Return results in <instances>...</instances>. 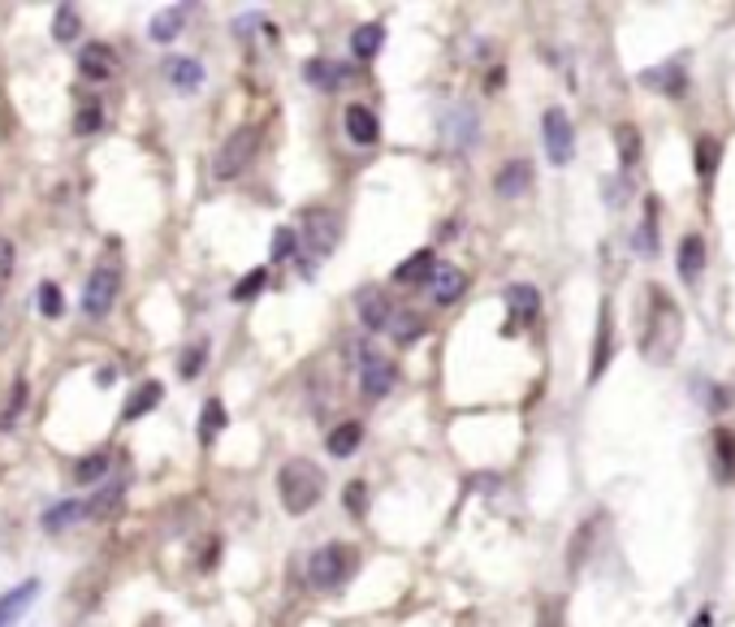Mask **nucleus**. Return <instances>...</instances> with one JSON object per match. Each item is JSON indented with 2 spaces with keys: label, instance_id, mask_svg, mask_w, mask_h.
<instances>
[{
  "label": "nucleus",
  "instance_id": "f257e3e1",
  "mask_svg": "<svg viewBox=\"0 0 735 627\" xmlns=\"http://www.w3.org/2000/svg\"><path fill=\"white\" fill-rule=\"evenodd\" d=\"M645 295H649V316L640 329V355L649 364H671L679 351V338H684V312L662 286H649Z\"/></svg>",
  "mask_w": 735,
  "mask_h": 627
},
{
  "label": "nucleus",
  "instance_id": "f03ea898",
  "mask_svg": "<svg viewBox=\"0 0 735 627\" xmlns=\"http://www.w3.org/2000/svg\"><path fill=\"white\" fill-rule=\"evenodd\" d=\"M277 494H281V507L290 515H308L320 494H325V471L308 464V459H290L286 468L277 471Z\"/></svg>",
  "mask_w": 735,
  "mask_h": 627
},
{
  "label": "nucleus",
  "instance_id": "7ed1b4c3",
  "mask_svg": "<svg viewBox=\"0 0 735 627\" xmlns=\"http://www.w3.org/2000/svg\"><path fill=\"white\" fill-rule=\"evenodd\" d=\"M256 148H260V126H238L230 139L221 143V152L212 157V178H217V182L238 178V173L251 165Z\"/></svg>",
  "mask_w": 735,
  "mask_h": 627
},
{
  "label": "nucleus",
  "instance_id": "20e7f679",
  "mask_svg": "<svg viewBox=\"0 0 735 627\" xmlns=\"http://www.w3.org/2000/svg\"><path fill=\"white\" fill-rule=\"evenodd\" d=\"M355 549L342 546V541H334V546H320L316 554L308 558V580L316 588H338L350 580V571H355Z\"/></svg>",
  "mask_w": 735,
  "mask_h": 627
},
{
  "label": "nucleus",
  "instance_id": "39448f33",
  "mask_svg": "<svg viewBox=\"0 0 735 627\" xmlns=\"http://www.w3.org/2000/svg\"><path fill=\"white\" fill-rule=\"evenodd\" d=\"M338 238H342V217L338 212H329V208L308 212V221H304V251H308L311 260H325L338 247Z\"/></svg>",
  "mask_w": 735,
  "mask_h": 627
},
{
  "label": "nucleus",
  "instance_id": "423d86ee",
  "mask_svg": "<svg viewBox=\"0 0 735 627\" xmlns=\"http://www.w3.org/2000/svg\"><path fill=\"white\" fill-rule=\"evenodd\" d=\"M117 290H121V269H117V265H100L96 273L87 277V290H82V312L105 316L117 303Z\"/></svg>",
  "mask_w": 735,
  "mask_h": 627
},
{
  "label": "nucleus",
  "instance_id": "0eeeda50",
  "mask_svg": "<svg viewBox=\"0 0 735 627\" xmlns=\"http://www.w3.org/2000/svg\"><path fill=\"white\" fill-rule=\"evenodd\" d=\"M542 135H545V152H549L554 165H567V160L576 157V130H572V121H567L563 109H545Z\"/></svg>",
  "mask_w": 735,
  "mask_h": 627
},
{
  "label": "nucleus",
  "instance_id": "6e6552de",
  "mask_svg": "<svg viewBox=\"0 0 735 627\" xmlns=\"http://www.w3.org/2000/svg\"><path fill=\"white\" fill-rule=\"evenodd\" d=\"M117 70V57L113 48H105V43H87L82 52H78V74L91 82H109Z\"/></svg>",
  "mask_w": 735,
  "mask_h": 627
},
{
  "label": "nucleus",
  "instance_id": "1a4fd4ad",
  "mask_svg": "<svg viewBox=\"0 0 735 627\" xmlns=\"http://www.w3.org/2000/svg\"><path fill=\"white\" fill-rule=\"evenodd\" d=\"M39 597V580H22L18 588H9V593H0V627H13L31 606H36Z\"/></svg>",
  "mask_w": 735,
  "mask_h": 627
},
{
  "label": "nucleus",
  "instance_id": "9d476101",
  "mask_svg": "<svg viewBox=\"0 0 735 627\" xmlns=\"http://www.w3.org/2000/svg\"><path fill=\"white\" fill-rule=\"evenodd\" d=\"M528 187H533V165L528 160H506L498 178H494V191L503 199H519Z\"/></svg>",
  "mask_w": 735,
  "mask_h": 627
},
{
  "label": "nucleus",
  "instance_id": "9b49d317",
  "mask_svg": "<svg viewBox=\"0 0 735 627\" xmlns=\"http://www.w3.org/2000/svg\"><path fill=\"white\" fill-rule=\"evenodd\" d=\"M347 135L350 143H359V148H373L377 139H381V126H377V113L368 109V104H350L347 109Z\"/></svg>",
  "mask_w": 735,
  "mask_h": 627
},
{
  "label": "nucleus",
  "instance_id": "f8f14e48",
  "mask_svg": "<svg viewBox=\"0 0 735 627\" xmlns=\"http://www.w3.org/2000/svg\"><path fill=\"white\" fill-rule=\"evenodd\" d=\"M359 386H364L368 398H386L394 390V364L381 359V355H368L364 359V372H359Z\"/></svg>",
  "mask_w": 735,
  "mask_h": 627
},
{
  "label": "nucleus",
  "instance_id": "ddd939ff",
  "mask_svg": "<svg viewBox=\"0 0 735 627\" xmlns=\"http://www.w3.org/2000/svg\"><path fill=\"white\" fill-rule=\"evenodd\" d=\"M610 351H615V325H610V303H602V316H597V347H593V368H588V381H597L610 364Z\"/></svg>",
  "mask_w": 735,
  "mask_h": 627
},
{
  "label": "nucleus",
  "instance_id": "4468645a",
  "mask_svg": "<svg viewBox=\"0 0 735 627\" xmlns=\"http://www.w3.org/2000/svg\"><path fill=\"white\" fill-rule=\"evenodd\" d=\"M506 308H510V325H528L542 316V295L533 286H510L506 290Z\"/></svg>",
  "mask_w": 735,
  "mask_h": 627
},
{
  "label": "nucleus",
  "instance_id": "2eb2a0df",
  "mask_svg": "<svg viewBox=\"0 0 735 627\" xmlns=\"http://www.w3.org/2000/svg\"><path fill=\"white\" fill-rule=\"evenodd\" d=\"M433 281V299L441 303V308H450L455 299H464L467 290V277L459 273V269H450V265H437V273L428 277Z\"/></svg>",
  "mask_w": 735,
  "mask_h": 627
},
{
  "label": "nucleus",
  "instance_id": "dca6fc26",
  "mask_svg": "<svg viewBox=\"0 0 735 627\" xmlns=\"http://www.w3.org/2000/svg\"><path fill=\"white\" fill-rule=\"evenodd\" d=\"M714 476H718V485H732L735 480V432L732 429H714Z\"/></svg>",
  "mask_w": 735,
  "mask_h": 627
},
{
  "label": "nucleus",
  "instance_id": "f3484780",
  "mask_svg": "<svg viewBox=\"0 0 735 627\" xmlns=\"http://www.w3.org/2000/svg\"><path fill=\"white\" fill-rule=\"evenodd\" d=\"M640 82H645V87H658L666 96H684V91H688V74L679 70V61H666L658 70H645Z\"/></svg>",
  "mask_w": 735,
  "mask_h": 627
},
{
  "label": "nucleus",
  "instance_id": "a211bd4d",
  "mask_svg": "<svg viewBox=\"0 0 735 627\" xmlns=\"http://www.w3.org/2000/svg\"><path fill=\"white\" fill-rule=\"evenodd\" d=\"M433 273H437V256H433V251H416V256H407V260L394 269V281H398V286H416V281H428Z\"/></svg>",
  "mask_w": 735,
  "mask_h": 627
},
{
  "label": "nucleus",
  "instance_id": "6ab92c4d",
  "mask_svg": "<svg viewBox=\"0 0 735 627\" xmlns=\"http://www.w3.org/2000/svg\"><path fill=\"white\" fill-rule=\"evenodd\" d=\"M701 269H705V238L684 235L679 238V277L684 281H697Z\"/></svg>",
  "mask_w": 735,
  "mask_h": 627
},
{
  "label": "nucleus",
  "instance_id": "aec40b11",
  "mask_svg": "<svg viewBox=\"0 0 735 627\" xmlns=\"http://www.w3.org/2000/svg\"><path fill=\"white\" fill-rule=\"evenodd\" d=\"M381 43H386V27L364 22V27H355V36H350V52H355L359 61H373V57L381 52Z\"/></svg>",
  "mask_w": 735,
  "mask_h": 627
},
{
  "label": "nucleus",
  "instance_id": "412c9836",
  "mask_svg": "<svg viewBox=\"0 0 735 627\" xmlns=\"http://www.w3.org/2000/svg\"><path fill=\"white\" fill-rule=\"evenodd\" d=\"M389 299L381 295V290H364L359 295V320L368 325V329H386L389 325Z\"/></svg>",
  "mask_w": 735,
  "mask_h": 627
},
{
  "label": "nucleus",
  "instance_id": "4be33fe9",
  "mask_svg": "<svg viewBox=\"0 0 735 627\" xmlns=\"http://www.w3.org/2000/svg\"><path fill=\"white\" fill-rule=\"evenodd\" d=\"M169 82L178 87V91H195V87H203V66L191 61V57H178V61H169Z\"/></svg>",
  "mask_w": 735,
  "mask_h": 627
},
{
  "label": "nucleus",
  "instance_id": "5701e85b",
  "mask_svg": "<svg viewBox=\"0 0 735 627\" xmlns=\"http://www.w3.org/2000/svg\"><path fill=\"white\" fill-rule=\"evenodd\" d=\"M160 394H165V386H160V381H148V386H139V390L130 394V402H126V411H121V416H126V420H139V416H148L156 402H160Z\"/></svg>",
  "mask_w": 735,
  "mask_h": 627
},
{
  "label": "nucleus",
  "instance_id": "b1692460",
  "mask_svg": "<svg viewBox=\"0 0 735 627\" xmlns=\"http://www.w3.org/2000/svg\"><path fill=\"white\" fill-rule=\"evenodd\" d=\"M615 143H619L623 169H632V165L640 160V152H645V148H640V130H636L632 121H619V126H615Z\"/></svg>",
  "mask_w": 735,
  "mask_h": 627
},
{
  "label": "nucleus",
  "instance_id": "393cba45",
  "mask_svg": "<svg viewBox=\"0 0 735 627\" xmlns=\"http://www.w3.org/2000/svg\"><path fill=\"white\" fill-rule=\"evenodd\" d=\"M359 441H364V429L350 420V425H338V429L329 432V455L334 459H347V455H355L359 450Z\"/></svg>",
  "mask_w": 735,
  "mask_h": 627
},
{
  "label": "nucleus",
  "instance_id": "a878e982",
  "mask_svg": "<svg viewBox=\"0 0 735 627\" xmlns=\"http://www.w3.org/2000/svg\"><path fill=\"white\" fill-rule=\"evenodd\" d=\"M342 74H347V70H342V66H329V61H308V66H304V79H308L311 87H320V91H334V87L342 82Z\"/></svg>",
  "mask_w": 735,
  "mask_h": 627
},
{
  "label": "nucleus",
  "instance_id": "bb28decb",
  "mask_svg": "<svg viewBox=\"0 0 735 627\" xmlns=\"http://www.w3.org/2000/svg\"><path fill=\"white\" fill-rule=\"evenodd\" d=\"M221 429H226V402H221V398H212V402L203 407V416H199V441L208 446V441H212Z\"/></svg>",
  "mask_w": 735,
  "mask_h": 627
},
{
  "label": "nucleus",
  "instance_id": "cd10ccee",
  "mask_svg": "<svg viewBox=\"0 0 735 627\" xmlns=\"http://www.w3.org/2000/svg\"><path fill=\"white\" fill-rule=\"evenodd\" d=\"M182 27H187V13H182V9H165V13L152 22V40L156 43L178 40V31H182Z\"/></svg>",
  "mask_w": 735,
  "mask_h": 627
},
{
  "label": "nucleus",
  "instance_id": "c85d7f7f",
  "mask_svg": "<svg viewBox=\"0 0 735 627\" xmlns=\"http://www.w3.org/2000/svg\"><path fill=\"white\" fill-rule=\"evenodd\" d=\"M654 217H658V203H649V217L640 221V230L632 238V247H636L640 256H654V251H658V221H654Z\"/></svg>",
  "mask_w": 735,
  "mask_h": 627
},
{
  "label": "nucleus",
  "instance_id": "c756f323",
  "mask_svg": "<svg viewBox=\"0 0 735 627\" xmlns=\"http://www.w3.org/2000/svg\"><path fill=\"white\" fill-rule=\"evenodd\" d=\"M113 468V459L100 450V455H87V459H78V468H75V480L78 485H91V480H100L105 471Z\"/></svg>",
  "mask_w": 735,
  "mask_h": 627
},
{
  "label": "nucleus",
  "instance_id": "7c9ffc66",
  "mask_svg": "<svg viewBox=\"0 0 735 627\" xmlns=\"http://www.w3.org/2000/svg\"><path fill=\"white\" fill-rule=\"evenodd\" d=\"M78 31H82L78 13L70 9V4H61V9H57V22H52V40H57V43H75Z\"/></svg>",
  "mask_w": 735,
  "mask_h": 627
},
{
  "label": "nucleus",
  "instance_id": "2f4dec72",
  "mask_svg": "<svg viewBox=\"0 0 735 627\" xmlns=\"http://www.w3.org/2000/svg\"><path fill=\"white\" fill-rule=\"evenodd\" d=\"M82 515H87L82 502H61V507L43 510V528H48V533H57V528H66L70 519H82Z\"/></svg>",
  "mask_w": 735,
  "mask_h": 627
},
{
  "label": "nucleus",
  "instance_id": "473e14b6",
  "mask_svg": "<svg viewBox=\"0 0 735 627\" xmlns=\"http://www.w3.org/2000/svg\"><path fill=\"white\" fill-rule=\"evenodd\" d=\"M22 407H27V381L18 377V381H13V394H9V407L0 411V432H4V429H13V425H18V416H22Z\"/></svg>",
  "mask_w": 735,
  "mask_h": 627
},
{
  "label": "nucleus",
  "instance_id": "72a5a7b5",
  "mask_svg": "<svg viewBox=\"0 0 735 627\" xmlns=\"http://www.w3.org/2000/svg\"><path fill=\"white\" fill-rule=\"evenodd\" d=\"M718 157H723V148H718V139H697V173L701 178H709L714 169H718Z\"/></svg>",
  "mask_w": 735,
  "mask_h": 627
},
{
  "label": "nucleus",
  "instance_id": "f704fd0d",
  "mask_svg": "<svg viewBox=\"0 0 735 627\" xmlns=\"http://www.w3.org/2000/svg\"><path fill=\"white\" fill-rule=\"evenodd\" d=\"M265 281H269V273H265V269H251V273H247L242 281H238V286H234V299H238V303L256 299V295L265 290Z\"/></svg>",
  "mask_w": 735,
  "mask_h": 627
},
{
  "label": "nucleus",
  "instance_id": "c9c22d12",
  "mask_svg": "<svg viewBox=\"0 0 735 627\" xmlns=\"http://www.w3.org/2000/svg\"><path fill=\"white\" fill-rule=\"evenodd\" d=\"M36 295H39V299H36L39 312H43V316H61V308H66V303H61V290H57V281H43Z\"/></svg>",
  "mask_w": 735,
  "mask_h": 627
},
{
  "label": "nucleus",
  "instance_id": "e433bc0d",
  "mask_svg": "<svg viewBox=\"0 0 735 627\" xmlns=\"http://www.w3.org/2000/svg\"><path fill=\"white\" fill-rule=\"evenodd\" d=\"M420 334H425V320H420V316L416 312L398 316V329H394V338H398V342H416Z\"/></svg>",
  "mask_w": 735,
  "mask_h": 627
},
{
  "label": "nucleus",
  "instance_id": "4c0bfd02",
  "mask_svg": "<svg viewBox=\"0 0 735 627\" xmlns=\"http://www.w3.org/2000/svg\"><path fill=\"white\" fill-rule=\"evenodd\" d=\"M203 355H208V347H203V342H195L191 351L182 355V377H187V381H195V377H199V368H203Z\"/></svg>",
  "mask_w": 735,
  "mask_h": 627
},
{
  "label": "nucleus",
  "instance_id": "58836bf2",
  "mask_svg": "<svg viewBox=\"0 0 735 627\" xmlns=\"http://www.w3.org/2000/svg\"><path fill=\"white\" fill-rule=\"evenodd\" d=\"M295 247H299V235H295V230H277V238H272V260H290Z\"/></svg>",
  "mask_w": 735,
  "mask_h": 627
},
{
  "label": "nucleus",
  "instance_id": "ea45409f",
  "mask_svg": "<svg viewBox=\"0 0 735 627\" xmlns=\"http://www.w3.org/2000/svg\"><path fill=\"white\" fill-rule=\"evenodd\" d=\"M364 494H368V489H364V480H350L347 489H342V502H347L350 515H364V507H368V502H364Z\"/></svg>",
  "mask_w": 735,
  "mask_h": 627
},
{
  "label": "nucleus",
  "instance_id": "a19ab883",
  "mask_svg": "<svg viewBox=\"0 0 735 627\" xmlns=\"http://www.w3.org/2000/svg\"><path fill=\"white\" fill-rule=\"evenodd\" d=\"M75 126H78V135H91V130H100V104H82V109H78V118H75Z\"/></svg>",
  "mask_w": 735,
  "mask_h": 627
},
{
  "label": "nucleus",
  "instance_id": "79ce46f5",
  "mask_svg": "<svg viewBox=\"0 0 735 627\" xmlns=\"http://www.w3.org/2000/svg\"><path fill=\"white\" fill-rule=\"evenodd\" d=\"M9 269H13V242L0 238V277H9Z\"/></svg>",
  "mask_w": 735,
  "mask_h": 627
},
{
  "label": "nucleus",
  "instance_id": "37998d69",
  "mask_svg": "<svg viewBox=\"0 0 735 627\" xmlns=\"http://www.w3.org/2000/svg\"><path fill=\"white\" fill-rule=\"evenodd\" d=\"M709 407H718V411H727V407H732V390H727V386H718V390L709 394Z\"/></svg>",
  "mask_w": 735,
  "mask_h": 627
},
{
  "label": "nucleus",
  "instance_id": "c03bdc74",
  "mask_svg": "<svg viewBox=\"0 0 735 627\" xmlns=\"http://www.w3.org/2000/svg\"><path fill=\"white\" fill-rule=\"evenodd\" d=\"M623 196H627V182H623V178H619V182H610V187H606V203H615V208H619Z\"/></svg>",
  "mask_w": 735,
  "mask_h": 627
},
{
  "label": "nucleus",
  "instance_id": "a18cd8bd",
  "mask_svg": "<svg viewBox=\"0 0 735 627\" xmlns=\"http://www.w3.org/2000/svg\"><path fill=\"white\" fill-rule=\"evenodd\" d=\"M693 627H714V610H701L697 619H693Z\"/></svg>",
  "mask_w": 735,
  "mask_h": 627
}]
</instances>
